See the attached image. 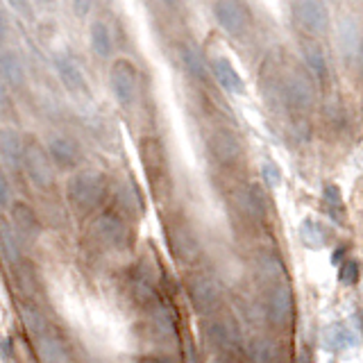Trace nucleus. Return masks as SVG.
<instances>
[{
  "instance_id": "f8f14e48",
  "label": "nucleus",
  "mask_w": 363,
  "mask_h": 363,
  "mask_svg": "<svg viewBox=\"0 0 363 363\" xmlns=\"http://www.w3.org/2000/svg\"><path fill=\"white\" fill-rule=\"evenodd\" d=\"M293 18L304 32L323 34L329 26V9L323 0H295Z\"/></svg>"
},
{
  "instance_id": "e433bc0d",
  "label": "nucleus",
  "mask_w": 363,
  "mask_h": 363,
  "mask_svg": "<svg viewBox=\"0 0 363 363\" xmlns=\"http://www.w3.org/2000/svg\"><path fill=\"white\" fill-rule=\"evenodd\" d=\"M9 7L16 11V14L21 16H26V18H32V5H30V0H7Z\"/></svg>"
},
{
  "instance_id": "dca6fc26",
  "label": "nucleus",
  "mask_w": 363,
  "mask_h": 363,
  "mask_svg": "<svg viewBox=\"0 0 363 363\" xmlns=\"http://www.w3.org/2000/svg\"><path fill=\"white\" fill-rule=\"evenodd\" d=\"M37 354L43 363H68L71 361L66 340L57 334L55 329H48V332L37 336Z\"/></svg>"
},
{
  "instance_id": "9b49d317",
  "label": "nucleus",
  "mask_w": 363,
  "mask_h": 363,
  "mask_svg": "<svg viewBox=\"0 0 363 363\" xmlns=\"http://www.w3.org/2000/svg\"><path fill=\"white\" fill-rule=\"evenodd\" d=\"M207 152L216 164L232 166L243 155V143L232 130H213L207 139Z\"/></svg>"
},
{
  "instance_id": "f3484780",
  "label": "nucleus",
  "mask_w": 363,
  "mask_h": 363,
  "mask_svg": "<svg viewBox=\"0 0 363 363\" xmlns=\"http://www.w3.org/2000/svg\"><path fill=\"white\" fill-rule=\"evenodd\" d=\"M9 216H11V225H14V230L21 236L37 238L41 234V220L28 202L14 200V204L9 207Z\"/></svg>"
},
{
  "instance_id": "4468645a",
  "label": "nucleus",
  "mask_w": 363,
  "mask_h": 363,
  "mask_svg": "<svg viewBox=\"0 0 363 363\" xmlns=\"http://www.w3.org/2000/svg\"><path fill=\"white\" fill-rule=\"evenodd\" d=\"M252 363H289V345L277 336H257L250 345Z\"/></svg>"
},
{
  "instance_id": "c756f323",
  "label": "nucleus",
  "mask_w": 363,
  "mask_h": 363,
  "mask_svg": "<svg viewBox=\"0 0 363 363\" xmlns=\"http://www.w3.org/2000/svg\"><path fill=\"white\" fill-rule=\"evenodd\" d=\"M0 250H3V257L7 264L18 266L21 261V234L14 230L11 223H3V230H0Z\"/></svg>"
},
{
  "instance_id": "393cba45",
  "label": "nucleus",
  "mask_w": 363,
  "mask_h": 363,
  "mask_svg": "<svg viewBox=\"0 0 363 363\" xmlns=\"http://www.w3.org/2000/svg\"><path fill=\"white\" fill-rule=\"evenodd\" d=\"M323 340H325V347L329 352H345L350 347H354L357 345V336L354 332L343 325V323H334V325H329L325 329V334H323Z\"/></svg>"
},
{
  "instance_id": "4c0bfd02",
  "label": "nucleus",
  "mask_w": 363,
  "mask_h": 363,
  "mask_svg": "<svg viewBox=\"0 0 363 363\" xmlns=\"http://www.w3.org/2000/svg\"><path fill=\"white\" fill-rule=\"evenodd\" d=\"M0 204H3V209H9L11 204V189H9V182L7 177L3 175V179H0Z\"/></svg>"
},
{
  "instance_id": "5701e85b",
  "label": "nucleus",
  "mask_w": 363,
  "mask_h": 363,
  "mask_svg": "<svg viewBox=\"0 0 363 363\" xmlns=\"http://www.w3.org/2000/svg\"><path fill=\"white\" fill-rule=\"evenodd\" d=\"M257 266H259V275L268 281V286H272V284H279V281H286V266H284L281 257L277 252H272V250H264V252H259Z\"/></svg>"
},
{
  "instance_id": "aec40b11",
  "label": "nucleus",
  "mask_w": 363,
  "mask_h": 363,
  "mask_svg": "<svg viewBox=\"0 0 363 363\" xmlns=\"http://www.w3.org/2000/svg\"><path fill=\"white\" fill-rule=\"evenodd\" d=\"M211 71H213V77L218 79V84L227 91V94H234V96L245 94L243 77L238 75V71L230 64V60H225V57H216Z\"/></svg>"
},
{
  "instance_id": "37998d69",
  "label": "nucleus",
  "mask_w": 363,
  "mask_h": 363,
  "mask_svg": "<svg viewBox=\"0 0 363 363\" xmlns=\"http://www.w3.org/2000/svg\"><path fill=\"white\" fill-rule=\"evenodd\" d=\"M359 71H361V77H363V43H361V48H359Z\"/></svg>"
},
{
  "instance_id": "bb28decb",
  "label": "nucleus",
  "mask_w": 363,
  "mask_h": 363,
  "mask_svg": "<svg viewBox=\"0 0 363 363\" xmlns=\"http://www.w3.org/2000/svg\"><path fill=\"white\" fill-rule=\"evenodd\" d=\"M132 295H134L136 302L143 304V306H150V309L159 304L157 289L150 281V275H145V272H134L132 275Z\"/></svg>"
},
{
  "instance_id": "f03ea898",
  "label": "nucleus",
  "mask_w": 363,
  "mask_h": 363,
  "mask_svg": "<svg viewBox=\"0 0 363 363\" xmlns=\"http://www.w3.org/2000/svg\"><path fill=\"white\" fill-rule=\"evenodd\" d=\"M202 340L211 352H227V354H241L243 334L236 318L227 313H213L202 320Z\"/></svg>"
},
{
  "instance_id": "49530a36",
  "label": "nucleus",
  "mask_w": 363,
  "mask_h": 363,
  "mask_svg": "<svg viewBox=\"0 0 363 363\" xmlns=\"http://www.w3.org/2000/svg\"><path fill=\"white\" fill-rule=\"evenodd\" d=\"M191 363H196V359H193V361H191Z\"/></svg>"
},
{
  "instance_id": "c85d7f7f",
  "label": "nucleus",
  "mask_w": 363,
  "mask_h": 363,
  "mask_svg": "<svg viewBox=\"0 0 363 363\" xmlns=\"http://www.w3.org/2000/svg\"><path fill=\"white\" fill-rule=\"evenodd\" d=\"M323 207H325V213L336 225L345 223V202H343V196H340V191H338L336 184H325L323 186Z\"/></svg>"
},
{
  "instance_id": "f257e3e1",
  "label": "nucleus",
  "mask_w": 363,
  "mask_h": 363,
  "mask_svg": "<svg viewBox=\"0 0 363 363\" xmlns=\"http://www.w3.org/2000/svg\"><path fill=\"white\" fill-rule=\"evenodd\" d=\"M107 196V182L98 170H82L73 175L66 184V198L71 209L77 213L96 211Z\"/></svg>"
},
{
  "instance_id": "412c9836",
  "label": "nucleus",
  "mask_w": 363,
  "mask_h": 363,
  "mask_svg": "<svg viewBox=\"0 0 363 363\" xmlns=\"http://www.w3.org/2000/svg\"><path fill=\"white\" fill-rule=\"evenodd\" d=\"M150 329L157 340L162 343H170V340L177 338V327H175V318L170 313V309L159 302L157 306L150 309Z\"/></svg>"
},
{
  "instance_id": "b1692460",
  "label": "nucleus",
  "mask_w": 363,
  "mask_h": 363,
  "mask_svg": "<svg viewBox=\"0 0 363 363\" xmlns=\"http://www.w3.org/2000/svg\"><path fill=\"white\" fill-rule=\"evenodd\" d=\"M338 43L340 50L347 57V60H354L359 57V48H361V32L357 28V23L352 16H343L338 23Z\"/></svg>"
},
{
  "instance_id": "7c9ffc66",
  "label": "nucleus",
  "mask_w": 363,
  "mask_h": 363,
  "mask_svg": "<svg viewBox=\"0 0 363 363\" xmlns=\"http://www.w3.org/2000/svg\"><path fill=\"white\" fill-rule=\"evenodd\" d=\"M300 238H302L304 245H309L313 250H320L327 243L329 232L325 230L323 223H318L313 218H304L302 225H300Z\"/></svg>"
},
{
  "instance_id": "20e7f679",
  "label": "nucleus",
  "mask_w": 363,
  "mask_h": 363,
  "mask_svg": "<svg viewBox=\"0 0 363 363\" xmlns=\"http://www.w3.org/2000/svg\"><path fill=\"white\" fill-rule=\"evenodd\" d=\"M186 295L191 302V309L200 318H209L218 313V306L223 300V286L211 272H193L186 279Z\"/></svg>"
},
{
  "instance_id": "6e6552de",
  "label": "nucleus",
  "mask_w": 363,
  "mask_h": 363,
  "mask_svg": "<svg viewBox=\"0 0 363 363\" xmlns=\"http://www.w3.org/2000/svg\"><path fill=\"white\" fill-rule=\"evenodd\" d=\"M23 170H26L28 179L34 186L45 191L55 184V168H52V159L50 155L43 150V147L32 141L26 145V157H23Z\"/></svg>"
},
{
  "instance_id": "de8ad7c7",
  "label": "nucleus",
  "mask_w": 363,
  "mask_h": 363,
  "mask_svg": "<svg viewBox=\"0 0 363 363\" xmlns=\"http://www.w3.org/2000/svg\"><path fill=\"white\" fill-rule=\"evenodd\" d=\"M302 363H304V357H302Z\"/></svg>"
},
{
  "instance_id": "6ab92c4d",
  "label": "nucleus",
  "mask_w": 363,
  "mask_h": 363,
  "mask_svg": "<svg viewBox=\"0 0 363 363\" xmlns=\"http://www.w3.org/2000/svg\"><path fill=\"white\" fill-rule=\"evenodd\" d=\"M48 155L57 168H75L79 162V150L68 136H52L48 141Z\"/></svg>"
},
{
  "instance_id": "4be33fe9",
  "label": "nucleus",
  "mask_w": 363,
  "mask_h": 363,
  "mask_svg": "<svg viewBox=\"0 0 363 363\" xmlns=\"http://www.w3.org/2000/svg\"><path fill=\"white\" fill-rule=\"evenodd\" d=\"M0 150H3V162L9 168H18L23 166V157H26V145L16 130L5 128L0 134Z\"/></svg>"
},
{
  "instance_id": "ddd939ff",
  "label": "nucleus",
  "mask_w": 363,
  "mask_h": 363,
  "mask_svg": "<svg viewBox=\"0 0 363 363\" xmlns=\"http://www.w3.org/2000/svg\"><path fill=\"white\" fill-rule=\"evenodd\" d=\"M213 14L218 26L230 34V37H241L247 30V11L238 0H216Z\"/></svg>"
},
{
  "instance_id": "ea45409f",
  "label": "nucleus",
  "mask_w": 363,
  "mask_h": 363,
  "mask_svg": "<svg viewBox=\"0 0 363 363\" xmlns=\"http://www.w3.org/2000/svg\"><path fill=\"white\" fill-rule=\"evenodd\" d=\"M139 363H182V361L170 354H145L139 359Z\"/></svg>"
},
{
  "instance_id": "423d86ee",
  "label": "nucleus",
  "mask_w": 363,
  "mask_h": 363,
  "mask_svg": "<svg viewBox=\"0 0 363 363\" xmlns=\"http://www.w3.org/2000/svg\"><path fill=\"white\" fill-rule=\"evenodd\" d=\"M139 155H141L145 177L150 182V186L155 189V196L159 198V186L166 184V179H168V157L164 150V143L155 139V136H145L141 141Z\"/></svg>"
},
{
  "instance_id": "58836bf2",
  "label": "nucleus",
  "mask_w": 363,
  "mask_h": 363,
  "mask_svg": "<svg viewBox=\"0 0 363 363\" xmlns=\"http://www.w3.org/2000/svg\"><path fill=\"white\" fill-rule=\"evenodd\" d=\"M241 354H227V352H211L207 363H238Z\"/></svg>"
},
{
  "instance_id": "72a5a7b5",
  "label": "nucleus",
  "mask_w": 363,
  "mask_h": 363,
  "mask_svg": "<svg viewBox=\"0 0 363 363\" xmlns=\"http://www.w3.org/2000/svg\"><path fill=\"white\" fill-rule=\"evenodd\" d=\"M21 320H23V325H26V329L28 332L37 338V336H41L43 332H48V320L43 318V313L37 309V306H23L21 309Z\"/></svg>"
},
{
  "instance_id": "c9c22d12",
  "label": "nucleus",
  "mask_w": 363,
  "mask_h": 363,
  "mask_svg": "<svg viewBox=\"0 0 363 363\" xmlns=\"http://www.w3.org/2000/svg\"><path fill=\"white\" fill-rule=\"evenodd\" d=\"M261 179H264L266 189H277L281 184V170L275 162H264L261 164Z\"/></svg>"
},
{
  "instance_id": "a18cd8bd",
  "label": "nucleus",
  "mask_w": 363,
  "mask_h": 363,
  "mask_svg": "<svg viewBox=\"0 0 363 363\" xmlns=\"http://www.w3.org/2000/svg\"><path fill=\"white\" fill-rule=\"evenodd\" d=\"M329 3H338V0H329Z\"/></svg>"
},
{
  "instance_id": "f704fd0d",
  "label": "nucleus",
  "mask_w": 363,
  "mask_h": 363,
  "mask_svg": "<svg viewBox=\"0 0 363 363\" xmlns=\"http://www.w3.org/2000/svg\"><path fill=\"white\" fill-rule=\"evenodd\" d=\"M359 275H361V270H359V264L354 259H345L343 264H340V268H338V281L343 284V286H352V284H357Z\"/></svg>"
},
{
  "instance_id": "a19ab883",
  "label": "nucleus",
  "mask_w": 363,
  "mask_h": 363,
  "mask_svg": "<svg viewBox=\"0 0 363 363\" xmlns=\"http://www.w3.org/2000/svg\"><path fill=\"white\" fill-rule=\"evenodd\" d=\"M73 9H75V14H77L79 18L89 16V11H91V0H73Z\"/></svg>"
},
{
  "instance_id": "cd10ccee",
  "label": "nucleus",
  "mask_w": 363,
  "mask_h": 363,
  "mask_svg": "<svg viewBox=\"0 0 363 363\" xmlns=\"http://www.w3.org/2000/svg\"><path fill=\"white\" fill-rule=\"evenodd\" d=\"M179 55H182V62H184V68L189 71L191 77L200 79V82H204V79L209 77L207 62H204V57L200 55L198 48H193V45H189V43H182L179 45Z\"/></svg>"
},
{
  "instance_id": "0eeeda50",
  "label": "nucleus",
  "mask_w": 363,
  "mask_h": 363,
  "mask_svg": "<svg viewBox=\"0 0 363 363\" xmlns=\"http://www.w3.org/2000/svg\"><path fill=\"white\" fill-rule=\"evenodd\" d=\"M94 234L109 250H128L132 241L128 223L116 211H102L94 220Z\"/></svg>"
},
{
  "instance_id": "2eb2a0df",
  "label": "nucleus",
  "mask_w": 363,
  "mask_h": 363,
  "mask_svg": "<svg viewBox=\"0 0 363 363\" xmlns=\"http://www.w3.org/2000/svg\"><path fill=\"white\" fill-rule=\"evenodd\" d=\"M238 209H241L247 218L261 223L268 216V209H270L266 191L259 184H255V182L252 184H245V189L238 193Z\"/></svg>"
},
{
  "instance_id": "7ed1b4c3",
  "label": "nucleus",
  "mask_w": 363,
  "mask_h": 363,
  "mask_svg": "<svg viewBox=\"0 0 363 363\" xmlns=\"http://www.w3.org/2000/svg\"><path fill=\"white\" fill-rule=\"evenodd\" d=\"M166 241H168L170 257L175 259V264L191 268L200 261L202 238H200L196 227H193L189 220L177 218V220L170 223L168 230H166Z\"/></svg>"
},
{
  "instance_id": "c03bdc74",
  "label": "nucleus",
  "mask_w": 363,
  "mask_h": 363,
  "mask_svg": "<svg viewBox=\"0 0 363 363\" xmlns=\"http://www.w3.org/2000/svg\"><path fill=\"white\" fill-rule=\"evenodd\" d=\"M162 3H164V5H168V7H173V5L177 3V0H162Z\"/></svg>"
},
{
  "instance_id": "2f4dec72",
  "label": "nucleus",
  "mask_w": 363,
  "mask_h": 363,
  "mask_svg": "<svg viewBox=\"0 0 363 363\" xmlns=\"http://www.w3.org/2000/svg\"><path fill=\"white\" fill-rule=\"evenodd\" d=\"M3 77L9 86L14 89H21L23 82H26V71H23V64L18 60L16 52L11 50H5L3 52Z\"/></svg>"
},
{
  "instance_id": "a878e982",
  "label": "nucleus",
  "mask_w": 363,
  "mask_h": 363,
  "mask_svg": "<svg viewBox=\"0 0 363 363\" xmlns=\"http://www.w3.org/2000/svg\"><path fill=\"white\" fill-rule=\"evenodd\" d=\"M302 57H304L306 68H309L311 75L318 79V82H327L329 66H327V57H325L320 45H318V43H304L302 45Z\"/></svg>"
},
{
  "instance_id": "79ce46f5",
  "label": "nucleus",
  "mask_w": 363,
  "mask_h": 363,
  "mask_svg": "<svg viewBox=\"0 0 363 363\" xmlns=\"http://www.w3.org/2000/svg\"><path fill=\"white\" fill-rule=\"evenodd\" d=\"M11 338L9 336H3V361H7L9 357H11Z\"/></svg>"
},
{
  "instance_id": "39448f33",
  "label": "nucleus",
  "mask_w": 363,
  "mask_h": 363,
  "mask_svg": "<svg viewBox=\"0 0 363 363\" xmlns=\"http://www.w3.org/2000/svg\"><path fill=\"white\" fill-rule=\"evenodd\" d=\"M266 320L275 329H286L293 323L295 302H293V289L289 281L272 284L266 291Z\"/></svg>"
},
{
  "instance_id": "1a4fd4ad",
  "label": "nucleus",
  "mask_w": 363,
  "mask_h": 363,
  "mask_svg": "<svg viewBox=\"0 0 363 363\" xmlns=\"http://www.w3.org/2000/svg\"><path fill=\"white\" fill-rule=\"evenodd\" d=\"M281 98L284 105L295 111H309L315 102V86L311 82V77L302 71L289 73L281 84Z\"/></svg>"
},
{
  "instance_id": "9d476101",
  "label": "nucleus",
  "mask_w": 363,
  "mask_h": 363,
  "mask_svg": "<svg viewBox=\"0 0 363 363\" xmlns=\"http://www.w3.org/2000/svg\"><path fill=\"white\" fill-rule=\"evenodd\" d=\"M109 84L121 107H132L136 100V68L128 60H116L109 68Z\"/></svg>"
},
{
  "instance_id": "473e14b6",
  "label": "nucleus",
  "mask_w": 363,
  "mask_h": 363,
  "mask_svg": "<svg viewBox=\"0 0 363 363\" xmlns=\"http://www.w3.org/2000/svg\"><path fill=\"white\" fill-rule=\"evenodd\" d=\"M91 48H94V52L100 60H107L111 55V37L102 21H96L94 26H91Z\"/></svg>"
},
{
  "instance_id": "a211bd4d",
  "label": "nucleus",
  "mask_w": 363,
  "mask_h": 363,
  "mask_svg": "<svg viewBox=\"0 0 363 363\" xmlns=\"http://www.w3.org/2000/svg\"><path fill=\"white\" fill-rule=\"evenodd\" d=\"M55 68H57V75H60V79H62V84L71 91V94H86L84 73L71 55H57Z\"/></svg>"
}]
</instances>
